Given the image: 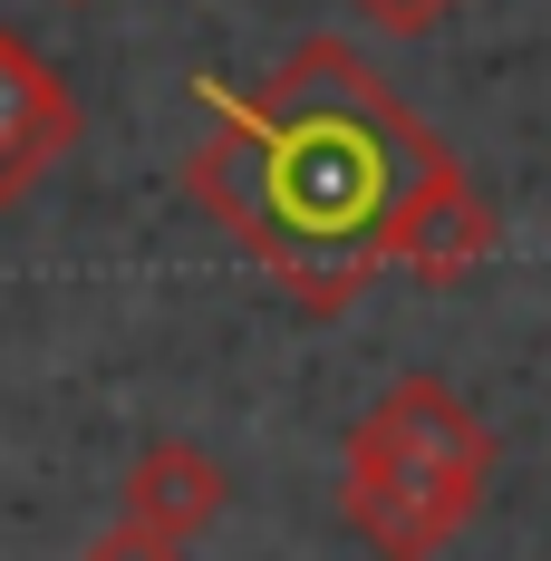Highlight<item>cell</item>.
Returning a JSON list of instances; mask_svg holds the SVG:
<instances>
[{"label":"cell","mask_w":551,"mask_h":561,"mask_svg":"<svg viewBox=\"0 0 551 561\" xmlns=\"http://www.w3.org/2000/svg\"><path fill=\"white\" fill-rule=\"evenodd\" d=\"M78 561H184V542H174V533H156V523H136V513H116V523H107Z\"/></svg>","instance_id":"cell-6"},{"label":"cell","mask_w":551,"mask_h":561,"mask_svg":"<svg viewBox=\"0 0 551 561\" xmlns=\"http://www.w3.org/2000/svg\"><path fill=\"white\" fill-rule=\"evenodd\" d=\"M348 10H358L368 30H387V39H426L445 10H455V0H348Z\"/></svg>","instance_id":"cell-7"},{"label":"cell","mask_w":551,"mask_h":561,"mask_svg":"<svg viewBox=\"0 0 551 561\" xmlns=\"http://www.w3.org/2000/svg\"><path fill=\"white\" fill-rule=\"evenodd\" d=\"M68 10H88V0H68Z\"/></svg>","instance_id":"cell-8"},{"label":"cell","mask_w":551,"mask_h":561,"mask_svg":"<svg viewBox=\"0 0 551 561\" xmlns=\"http://www.w3.org/2000/svg\"><path fill=\"white\" fill-rule=\"evenodd\" d=\"M222 504H232V474H222V455L194 446V436H156V446H136L126 484H116V513L156 523V533H174V542L214 533Z\"/></svg>","instance_id":"cell-5"},{"label":"cell","mask_w":551,"mask_h":561,"mask_svg":"<svg viewBox=\"0 0 551 561\" xmlns=\"http://www.w3.org/2000/svg\"><path fill=\"white\" fill-rule=\"evenodd\" d=\"M503 242V214L494 194L474 184V174L455 165V156H436V165L416 174V194H406V214H397V242H387V272L426 280V290H445V280L484 272Z\"/></svg>","instance_id":"cell-3"},{"label":"cell","mask_w":551,"mask_h":561,"mask_svg":"<svg viewBox=\"0 0 551 561\" xmlns=\"http://www.w3.org/2000/svg\"><path fill=\"white\" fill-rule=\"evenodd\" d=\"M68 146H78V98H68V78H58L20 30H0V214L30 204L58 174Z\"/></svg>","instance_id":"cell-4"},{"label":"cell","mask_w":551,"mask_h":561,"mask_svg":"<svg viewBox=\"0 0 551 561\" xmlns=\"http://www.w3.org/2000/svg\"><path fill=\"white\" fill-rule=\"evenodd\" d=\"M484 494H494V426L445 378H397L348 426L338 513L378 561H436L484 513Z\"/></svg>","instance_id":"cell-2"},{"label":"cell","mask_w":551,"mask_h":561,"mask_svg":"<svg viewBox=\"0 0 551 561\" xmlns=\"http://www.w3.org/2000/svg\"><path fill=\"white\" fill-rule=\"evenodd\" d=\"M194 98L214 107V136L184 156V194L310 320H338L368 280H387L416 174L455 156L348 39H300L252 98L214 78Z\"/></svg>","instance_id":"cell-1"}]
</instances>
